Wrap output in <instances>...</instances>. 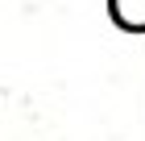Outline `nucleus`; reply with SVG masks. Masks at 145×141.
Segmentation results:
<instances>
[{"label":"nucleus","instance_id":"nucleus-1","mask_svg":"<svg viewBox=\"0 0 145 141\" xmlns=\"http://www.w3.org/2000/svg\"><path fill=\"white\" fill-rule=\"evenodd\" d=\"M108 12L120 29H133V33L145 29V0H108Z\"/></svg>","mask_w":145,"mask_h":141}]
</instances>
